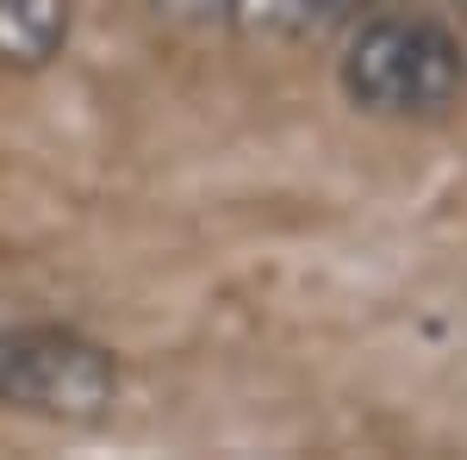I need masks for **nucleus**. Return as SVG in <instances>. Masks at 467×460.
I'll return each mask as SVG.
<instances>
[{
    "mask_svg": "<svg viewBox=\"0 0 467 460\" xmlns=\"http://www.w3.org/2000/svg\"><path fill=\"white\" fill-rule=\"evenodd\" d=\"M343 94L374 118H436L467 81V50L449 26L418 13H374L343 50Z\"/></svg>",
    "mask_w": 467,
    "mask_h": 460,
    "instance_id": "obj_1",
    "label": "nucleus"
},
{
    "mask_svg": "<svg viewBox=\"0 0 467 460\" xmlns=\"http://www.w3.org/2000/svg\"><path fill=\"white\" fill-rule=\"evenodd\" d=\"M0 404L50 424H100L119 404V361L75 330L0 323Z\"/></svg>",
    "mask_w": 467,
    "mask_h": 460,
    "instance_id": "obj_2",
    "label": "nucleus"
},
{
    "mask_svg": "<svg viewBox=\"0 0 467 460\" xmlns=\"http://www.w3.org/2000/svg\"><path fill=\"white\" fill-rule=\"evenodd\" d=\"M75 6L69 0H0V63L6 69H44L69 44Z\"/></svg>",
    "mask_w": 467,
    "mask_h": 460,
    "instance_id": "obj_3",
    "label": "nucleus"
},
{
    "mask_svg": "<svg viewBox=\"0 0 467 460\" xmlns=\"http://www.w3.org/2000/svg\"><path fill=\"white\" fill-rule=\"evenodd\" d=\"M361 6L374 0H231V26L237 32H281V37H330L356 26Z\"/></svg>",
    "mask_w": 467,
    "mask_h": 460,
    "instance_id": "obj_4",
    "label": "nucleus"
},
{
    "mask_svg": "<svg viewBox=\"0 0 467 460\" xmlns=\"http://www.w3.org/2000/svg\"><path fill=\"white\" fill-rule=\"evenodd\" d=\"M169 6L175 19H231V0H156Z\"/></svg>",
    "mask_w": 467,
    "mask_h": 460,
    "instance_id": "obj_5",
    "label": "nucleus"
},
{
    "mask_svg": "<svg viewBox=\"0 0 467 460\" xmlns=\"http://www.w3.org/2000/svg\"><path fill=\"white\" fill-rule=\"evenodd\" d=\"M462 6H467V0H462Z\"/></svg>",
    "mask_w": 467,
    "mask_h": 460,
    "instance_id": "obj_6",
    "label": "nucleus"
}]
</instances>
